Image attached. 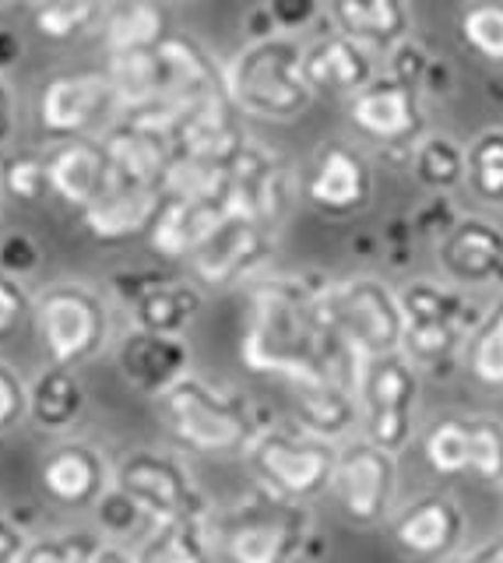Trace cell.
<instances>
[{
	"label": "cell",
	"instance_id": "6da1fadb",
	"mask_svg": "<svg viewBox=\"0 0 503 563\" xmlns=\"http://www.w3.org/2000/svg\"><path fill=\"white\" fill-rule=\"evenodd\" d=\"M239 356L257 374L292 380L342 377L356 384L359 356L342 342L321 307V286L306 278H265L250 289Z\"/></svg>",
	"mask_w": 503,
	"mask_h": 563
},
{
	"label": "cell",
	"instance_id": "7a4b0ae2",
	"mask_svg": "<svg viewBox=\"0 0 503 563\" xmlns=\"http://www.w3.org/2000/svg\"><path fill=\"white\" fill-rule=\"evenodd\" d=\"M225 92L243 113L297 120L317 96L303 75V43L292 40L289 32L250 40L225 70Z\"/></svg>",
	"mask_w": 503,
	"mask_h": 563
},
{
	"label": "cell",
	"instance_id": "3957f363",
	"mask_svg": "<svg viewBox=\"0 0 503 563\" xmlns=\"http://www.w3.org/2000/svg\"><path fill=\"white\" fill-rule=\"evenodd\" d=\"M247 462L268 489V497L306 504L332 489L338 448L332 440L306 433L303 427H271L254 433V440L247 444Z\"/></svg>",
	"mask_w": 503,
	"mask_h": 563
},
{
	"label": "cell",
	"instance_id": "277c9868",
	"mask_svg": "<svg viewBox=\"0 0 503 563\" xmlns=\"http://www.w3.org/2000/svg\"><path fill=\"white\" fill-rule=\"evenodd\" d=\"M321 307L332 328L342 334V342L359 360L402 352L405 310H402V296L388 282L370 275L327 282V286H321Z\"/></svg>",
	"mask_w": 503,
	"mask_h": 563
},
{
	"label": "cell",
	"instance_id": "5b68a950",
	"mask_svg": "<svg viewBox=\"0 0 503 563\" xmlns=\"http://www.w3.org/2000/svg\"><path fill=\"white\" fill-rule=\"evenodd\" d=\"M159 405L169 433L183 448L204 454H230L254 440L247 401L236 398L233 391L212 387L201 377H180L166 395H159Z\"/></svg>",
	"mask_w": 503,
	"mask_h": 563
},
{
	"label": "cell",
	"instance_id": "8992f818",
	"mask_svg": "<svg viewBox=\"0 0 503 563\" xmlns=\"http://www.w3.org/2000/svg\"><path fill=\"white\" fill-rule=\"evenodd\" d=\"M359 427L377 448L402 454L415 437L420 409V366L405 352H384L359 363L356 377Z\"/></svg>",
	"mask_w": 503,
	"mask_h": 563
},
{
	"label": "cell",
	"instance_id": "52a82bcc",
	"mask_svg": "<svg viewBox=\"0 0 503 563\" xmlns=\"http://www.w3.org/2000/svg\"><path fill=\"white\" fill-rule=\"evenodd\" d=\"M107 307L102 299L85 286H49L36 299V328L49 363L57 366H78L92 360L107 339Z\"/></svg>",
	"mask_w": 503,
	"mask_h": 563
},
{
	"label": "cell",
	"instance_id": "ba28073f",
	"mask_svg": "<svg viewBox=\"0 0 503 563\" xmlns=\"http://www.w3.org/2000/svg\"><path fill=\"white\" fill-rule=\"evenodd\" d=\"M332 493L342 515L359 528H373L391 518L398 497V454L356 437L338 448Z\"/></svg>",
	"mask_w": 503,
	"mask_h": 563
},
{
	"label": "cell",
	"instance_id": "9c48e42d",
	"mask_svg": "<svg viewBox=\"0 0 503 563\" xmlns=\"http://www.w3.org/2000/svg\"><path fill=\"white\" fill-rule=\"evenodd\" d=\"M423 457L437 475L476 472L485 483H503V422L493 416H447L433 422Z\"/></svg>",
	"mask_w": 503,
	"mask_h": 563
},
{
	"label": "cell",
	"instance_id": "30bf717a",
	"mask_svg": "<svg viewBox=\"0 0 503 563\" xmlns=\"http://www.w3.org/2000/svg\"><path fill=\"white\" fill-rule=\"evenodd\" d=\"M349 120L356 131L388 148H415L426 131L420 85L398 75H377L367 88L349 96Z\"/></svg>",
	"mask_w": 503,
	"mask_h": 563
},
{
	"label": "cell",
	"instance_id": "8fae6325",
	"mask_svg": "<svg viewBox=\"0 0 503 563\" xmlns=\"http://www.w3.org/2000/svg\"><path fill=\"white\" fill-rule=\"evenodd\" d=\"M303 201L324 219H349L373 198V169L345 141H327L303 173Z\"/></svg>",
	"mask_w": 503,
	"mask_h": 563
},
{
	"label": "cell",
	"instance_id": "7c38bea8",
	"mask_svg": "<svg viewBox=\"0 0 503 563\" xmlns=\"http://www.w3.org/2000/svg\"><path fill=\"white\" fill-rule=\"evenodd\" d=\"M120 110L113 85L99 70H81V75H57L43 85L36 102V120L46 137H89L96 128Z\"/></svg>",
	"mask_w": 503,
	"mask_h": 563
},
{
	"label": "cell",
	"instance_id": "4fadbf2b",
	"mask_svg": "<svg viewBox=\"0 0 503 563\" xmlns=\"http://www.w3.org/2000/svg\"><path fill=\"white\" fill-rule=\"evenodd\" d=\"M271 251H275L271 229L247 216H225L222 225L198 246L187 264L201 286L225 289L243 275H250L254 268H261Z\"/></svg>",
	"mask_w": 503,
	"mask_h": 563
},
{
	"label": "cell",
	"instance_id": "5bb4252c",
	"mask_svg": "<svg viewBox=\"0 0 503 563\" xmlns=\"http://www.w3.org/2000/svg\"><path fill=\"white\" fill-rule=\"evenodd\" d=\"M468 518L455 497L447 493H426L412 500L391 518V539L394 545L412 560L423 563H444L450 560L465 542Z\"/></svg>",
	"mask_w": 503,
	"mask_h": 563
},
{
	"label": "cell",
	"instance_id": "9a60e30c",
	"mask_svg": "<svg viewBox=\"0 0 503 563\" xmlns=\"http://www.w3.org/2000/svg\"><path fill=\"white\" fill-rule=\"evenodd\" d=\"M239 106L230 99V92H212L198 99L172 128V155L201 158V163L225 166L236 163V155L247 148V137L239 131Z\"/></svg>",
	"mask_w": 503,
	"mask_h": 563
},
{
	"label": "cell",
	"instance_id": "2e32d148",
	"mask_svg": "<svg viewBox=\"0 0 503 563\" xmlns=\"http://www.w3.org/2000/svg\"><path fill=\"white\" fill-rule=\"evenodd\" d=\"M116 486L127 493V497L152 510L159 518H180V515H204L201 510V493L194 483L187 479V472L163 454H131L124 468H120Z\"/></svg>",
	"mask_w": 503,
	"mask_h": 563
},
{
	"label": "cell",
	"instance_id": "e0dca14e",
	"mask_svg": "<svg viewBox=\"0 0 503 563\" xmlns=\"http://www.w3.org/2000/svg\"><path fill=\"white\" fill-rule=\"evenodd\" d=\"M303 504H289L275 497V510L250 515L236 521L225 532V553L233 563H289L297 560L306 539V518L300 515Z\"/></svg>",
	"mask_w": 503,
	"mask_h": 563
},
{
	"label": "cell",
	"instance_id": "ac0fdd59",
	"mask_svg": "<svg viewBox=\"0 0 503 563\" xmlns=\"http://www.w3.org/2000/svg\"><path fill=\"white\" fill-rule=\"evenodd\" d=\"M437 264L455 286L503 282V229L490 219L455 222L440 236Z\"/></svg>",
	"mask_w": 503,
	"mask_h": 563
},
{
	"label": "cell",
	"instance_id": "d6986e66",
	"mask_svg": "<svg viewBox=\"0 0 503 563\" xmlns=\"http://www.w3.org/2000/svg\"><path fill=\"white\" fill-rule=\"evenodd\" d=\"M155 75H159V99L155 102H198L212 92H225V75L208 57V49L190 40V35L169 32L166 40L152 49Z\"/></svg>",
	"mask_w": 503,
	"mask_h": 563
},
{
	"label": "cell",
	"instance_id": "ffe728a7",
	"mask_svg": "<svg viewBox=\"0 0 503 563\" xmlns=\"http://www.w3.org/2000/svg\"><path fill=\"white\" fill-rule=\"evenodd\" d=\"M110 187H163L166 166L172 163V141L142 123L124 120L102 137Z\"/></svg>",
	"mask_w": 503,
	"mask_h": 563
},
{
	"label": "cell",
	"instance_id": "44dd1931",
	"mask_svg": "<svg viewBox=\"0 0 503 563\" xmlns=\"http://www.w3.org/2000/svg\"><path fill=\"white\" fill-rule=\"evenodd\" d=\"M120 374L145 395H166L180 377H187L190 349L180 334H159L137 328L120 342Z\"/></svg>",
	"mask_w": 503,
	"mask_h": 563
},
{
	"label": "cell",
	"instance_id": "7402d4cb",
	"mask_svg": "<svg viewBox=\"0 0 503 563\" xmlns=\"http://www.w3.org/2000/svg\"><path fill=\"white\" fill-rule=\"evenodd\" d=\"M303 75L314 92L332 96H356L359 88H367L377 78L370 49L338 29L303 43Z\"/></svg>",
	"mask_w": 503,
	"mask_h": 563
},
{
	"label": "cell",
	"instance_id": "603a6c76",
	"mask_svg": "<svg viewBox=\"0 0 503 563\" xmlns=\"http://www.w3.org/2000/svg\"><path fill=\"white\" fill-rule=\"evenodd\" d=\"M163 198V187H107L89 208H81V233L107 246L127 243L148 233Z\"/></svg>",
	"mask_w": 503,
	"mask_h": 563
},
{
	"label": "cell",
	"instance_id": "cb8c5ba5",
	"mask_svg": "<svg viewBox=\"0 0 503 563\" xmlns=\"http://www.w3.org/2000/svg\"><path fill=\"white\" fill-rule=\"evenodd\" d=\"M292 409L306 433H314L332 444L353 440L359 427V395L356 384L342 377H314V380H292Z\"/></svg>",
	"mask_w": 503,
	"mask_h": 563
},
{
	"label": "cell",
	"instance_id": "d4e9b609",
	"mask_svg": "<svg viewBox=\"0 0 503 563\" xmlns=\"http://www.w3.org/2000/svg\"><path fill=\"white\" fill-rule=\"evenodd\" d=\"M225 216L230 211L219 201H183L166 194L148 225V243L166 261H190L198 246L222 225Z\"/></svg>",
	"mask_w": 503,
	"mask_h": 563
},
{
	"label": "cell",
	"instance_id": "484cf974",
	"mask_svg": "<svg viewBox=\"0 0 503 563\" xmlns=\"http://www.w3.org/2000/svg\"><path fill=\"white\" fill-rule=\"evenodd\" d=\"M327 14L338 32H345L370 53H391L412 40L409 0H327Z\"/></svg>",
	"mask_w": 503,
	"mask_h": 563
},
{
	"label": "cell",
	"instance_id": "4316f807",
	"mask_svg": "<svg viewBox=\"0 0 503 563\" xmlns=\"http://www.w3.org/2000/svg\"><path fill=\"white\" fill-rule=\"evenodd\" d=\"M46 166L49 190L71 208H89L110 187L107 152H102V141L96 137H67L64 145L46 155Z\"/></svg>",
	"mask_w": 503,
	"mask_h": 563
},
{
	"label": "cell",
	"instance_id": "83f0119b",
	"mask_svg": "<svg viewBox=\"0 0 503 563\" xmlns=\"http://www.w3.org/2000/svg\"><path fill=\"white\" fill-rule=\"evenodd\" d=\"M40 479L57 504H89L102 489V457L85 444H64L43 462Z\"/></svg>",
	"mask_w": 503,
	"mask_h": 563
},
{
	"label": "cell",
	"instance_id": "f1b7e54d",
	"mask_svg": "<svg viewBox=\"0 0 503 563\" xmlns=\"http://www.w3.org/2000/svg\"><path fill=\"white\" fill-rule=\"evenodd\" d=\"M169 32V11L163 0H120L102 18V46L110 53L155 49Z\"/></svg>",
	"mask_w": 503,
	"mask_h": 563
},
{
	"label": "cell",
	"instance_id": "f546056e",
	"mask_svg": "<svg viewBox=\"0 0 503 563\" xmlns=\"http://www.w3.org/2000/svg\"><path fill=\"white\" fill-rule=\"evenodd\" d=\"M201 307H204L201 289L190 286V282L169 278V275L152 282V286L131 303L137 328L159 331V334H180L201 313Z\"/></svg>",
	"mask_w": 503,
	"mask_h": 563
},
{
	"label": "cell",
	"instance_id": "4dcf8cb0",
	"mask_svg": "<svg viewBox=\"0 0 503 563\" xmlns=\"http://www.w3.org/2000/svg\"><path fill=\"white\" fill-rule=\"evenodd\" d=\"M85 391L81 380L71 374V366H49L36 377L29 391V416L36 419L43 430H64L81 416Z\"/></svg>",
	"mask_w": 503,
	"mask_h": 563
},
{
	"label": "cell",
	"instance_id": "1f68e13d",
	"mask_svg": "<svg viewBox=\"0 0 503 563\" xmlns=\"http://www.w3.org/2000/svg\"><path fill=\"white\" fill-rule=\"evenodd\" d=\"M137 563H212L204 515L163 518V525L148 536Z\"/></svg>",
	"mask_w": 503,
	"mask_h": 563
},
{
	"label": "cell",
	"instance_id": "d6a6232c",
	"mask_svg": "<svg viewBox=\"0 0 503 563\" xmlns=\"http://www.w3.org/2000/svg\"><path fill=\"white\" fill-rule=\"evenodd\" d=\"M412 173L429 190H455L468 180V155L458 141L444 134H426L412 148Z\"/></svg>",
	"mask_w": 503,
	"mask_h": 563
},
{
	"label": "cell",
	"instance_id": "836d02e7",
	"mask_svg": "<svg viewBox=\"0 0 503 563\" xmlns=\"http://www.w3.org/2000/svg\"><path fill=\"white\" fill-rule=\"evenodd\" d=\"M465 366L482 387L503 391V299L482 310L465 349Z\"/></svg>",
	"mask_w": 503,
	"mask_h": 563
},
{
	"label": "cell",
	"instance_id": "e575fe53",
	"mask_svg": "<svg viewBox=\"0 0 503 563\" xmlns=\"http://www.w3.org/2000/svg\"><path fill=\"white\" fill-rule=\"evenodd\" d=\"M233 184V169L201 163V158H187V155H172V163L166 166L163 176V194L169 198H183V201H225Z\"/></svg>",
	"mask_w": 503,
	"mask_h": 563
},
{
	"label": "cell",
	"instance_id": "d590c367",
	"mask_svg": "<svg viewBox=\"0 0 503 563\" xmlns=\"http://www.w3.org/2000/svg\"><path fill=\"white\" fill-rule=\"evenodd\" d=\"M107 18V0H32V25L43 40H78Z\"/></svg>",
	"mask_w": 503,
	"mask_h": 563
},
{
	"label": "cell",
	"instance_id": "8d00e7d4",
	"mask_svg": "<svg viewBox=\"0 0 503 563\" xmlns=\"http://www.w3.org/2000/svg\"><path fill=\"white\" fill-rule=\"evenodd\" d=\"M468 190L485 205H503V128H485L465 148Z\"/></svg>",
	"mask_w": 503,
	"mask_h": 563
},
{
	"label": "cell",
	"instance_id": "74e56055",
	"mask_svg": "<svg viewBox=\"0 0 503 563\" xmlns=\"http://www.w3.org/2000/svg\"><path fill=\"white\" fill-rule=\"evenodd\" d=\"M461 43L479 60L503 67V0H472L458 18Z\"/></svg>",
	"mask_w": 503,
	"mask_h": 563
},
{
	"label": "cell",
	"instance_id": "f35d334b",
	"mask_svg": "<svg viewBox=\"0 0 503 563\" xmlns=\"http://www.w3.org/2000/svg\"><path fill=\"white\" fill-rule=\"evenodd\" d=\"M0 187H4L14 201H43L49 190V166L40 155H11L0 166Z\"/></svg>",
	"mask_w": 503,
	"mask_h": 563
},
{
	"label": "cell",
	"instance_id": "ab89813d",
	"mask_svg": "<svg viewBox=\"0 0 503 563\" xmlns=\"http://www.w3.org/2000/svg\"><path fill=\"white\" fill-rule=\"evenodd\" d=\"M102 545L96 542V536L89 532H71L64 539H49L32 545L25 556H19V563H96Z\"/></svg>",
	"mask_w": 503,
	"mask_h": 563
},
{
	"label": "cell",
	"instance_id": "60d3db41",
	"mask_svg": "<svg viewBox=\"0 0 503 563\" xmlns=\"http://www.w3.org/2000/svg\"><path fill=\"white\" fill-rule=\"evenodd\" d=\"M43 251L40 243L32 240L22 229H11V233L0 236V272L11 275V278H25L40 268Z\"/></svg>",
	"mask_w": 503,
	"mask_h": 563
},
{
	"label": "cell",
	"instance_id": "b9f144b4",
	"mask_svg": "<svg viewBox=\"0 0 503 563\" xmlns=\"http://www.w3.org/2000/svg\"><path fill=\"white\" fill-rule=\"evenodd\" d=\"M25 412H29V391L22 377L8 363H0V433L11 430Z\"/></svg>",
	"mask_w": 503,
	"mask_h": 563
},
{
	"label": "cell",
	"instance_id": "7bdbcfd3",
	"mask_svg": "<svg viewBox=\"0 0 503 563\" xmlns=\"http://www.w3.org/2000/svg\"><path fill=\"white\" fill-rule=\"evenodd\" d=\"M29 307H32V299H29L22 282L0 272V342H4L8 334L22 324V317L29 313Z\"/></svg>",
	"mask_w": 503,
	"mask_h": 563
},
{
	"label": "cell",
	"instance_id": "ee69618b",
	"mask_svg": "<svg viewBox=\"0 0 503 563\" xmlns=\"http://www.w3.org/2000/svg\"><path fill=\"white\" fill-rule=\"evenodd\" d=\"M265 8L271 14V22L279 32H297V29H306L310 22L317 18L321 4L317 0H265Z\"/></svg>",
	"mask_w": 503,
	"mask_h": 563
},
{
	"label": "cell",
	"instance_id": "f6af8a7d",
	"mask_svg": "<svg viewBox=\"0 0 503 563\" xmlns=\"http://www.w3.org/2000/svg\"><path fill=\"white\" fill-rule=\"evenodd\" d=\"M444 563H503V536H493V539H482L476 545H468V550H458L450 560Z\"/></svg>",
	"mask_w": 503,
	"mask_h": 563
},
{
	"label": "cell",
	"instance_id": "bcb514c9",
	"mask_svg": "<svg viewBox=\"0 0 503 563\" xmlns=\"http://www.w3.org/2000/svg\"><path fill=\"white\" fill-rule=\"evenodd\" d=\"M25 57V46H22V35L14 29H0V75L11 67H19V60Z\"/></svg>",
	"mask_w": 503,
	"mask_h": 563
},
{
	"label": "cell",
	"instance_id": "7dc6e473",
	"mask_svg": "<svg viewBox=\"0 0 503 563\" xmlns=\"http://www.w3.org/2000/svg\"><path fill=\"white\" fill-rule=\"evenodd\" d=\"M14 556H22V532L0 521V563H11Z\"/></svg>",
	"mask_w": 503,
	"mask_h": 563
},
{
	"label": "cell",
	"instance_id": "c3c4849f",
	"mask_svg": "<svg viewBox=\"0 0 503 563\" xmlns=\"http://www.w3.org/2000/svg\"><path fill=\"white\" fill-rule=\"evenodd\" d=\"M11 128H14V102H11L8 85L0 81V145L11 137Z\"/></svg>",
	"mask_w": 503,
	"mask_h": 563
},
{
	"label": "cell",
	"instance_id": "681fc988",
	"mask_svg": "<svg viewBox=\"0 0 503 563\" xmlns=\"http://www.w3.org/2000/svg\"><path fill=\"white\" fill-rule=\"evenodd\" d=\"M96 563H131V560H127L124 553H120V550H99Z\"/></svg>",
	"mask_w": 503,
	"mask_h": 563
},
{
	"label": "cell",
	"instance_id": "f907efd6",
	"mask_svg": "<svg viewBox=\"0 0 503 563\" xmlns=\"http://www.w3.org/2000/svg\"><path fill=\"white\" fill-rule=\"evenodd\" d=\"M8 4H22V0H0V8H8Z\"/></svg>",
	"mask_w": 503,
	"mask_h": 563
},
{
	"label": "cell",
	"instance_id": "816d5d0a",
	"mask_svg": "<svg viewBox=\"0 0 503 563\" xmlns=\"http://www.w3.org/2000/svg\"><path fill=\"white\" fill-rule=\"evenodd\" d=\"M500 497H503V483H500Z\"/></svg>",
	"mask_w": 503,
	"mask_h": 563
}]
</instances>
